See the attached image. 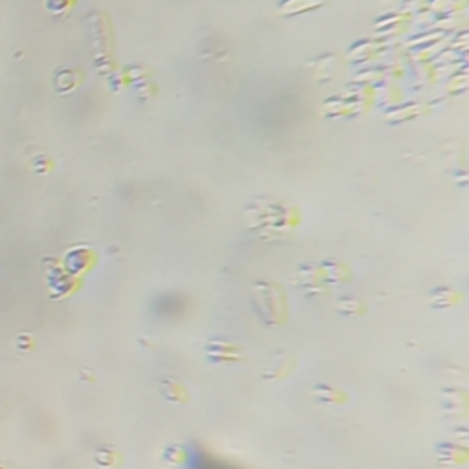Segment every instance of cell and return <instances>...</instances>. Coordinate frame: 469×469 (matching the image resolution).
<instances>
[{
    "instance_id": "1",
    "label": "cell",
    "mask_w": 469,
    "mask_h": 469,
    "mask_svg": "<svg viewBox=\"0 0 469 469\" xmlns=\"http://www.w3.org/2000/svg\"><path fill=\"white\" fill-rule=\"evenodd\" d=\"M324 4V0H282L279 9L282 15H299V13L312 11Z\"/></svg>"
}]
</instances>
